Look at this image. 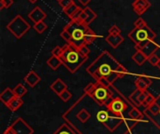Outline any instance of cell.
I'll return each mask as SVG.
<instances>
[{"label": "cell", "instance_id": "obj_1", "mask_svg": "<svg viewBox=\"0 0 160 134\" xmlns=\"http://www.w3.org/2000/svg\"><path fill=\"white\" fill-rule=\"evenodd\" d=\"M86 72L96 80L112 87L113 83L128 74L127 68L109 51H103L86 68Z\"/></svg>", "mask_w": 160, "mask_h": 134}, {"label": "cell", "instance_id": "obj_2", "mask_svg": "<svg viewBox=\"0 0 160 134\" xmlns=\"http://www.w3.org/2000/svg\"><path fill=\"white\" fill-rule=\"evenodd\" d=\"M62 54L60 59L62 61L63 65L71 73L75 74L80 67L88 60V57L83 55L78 48L68 44L62 47Z\"/></svg>", "mask_w": 160, "mask_h": 134}, {"label": "cell", "instance_id": "obj_3", "mask_svg": "<svg viewBox=\"0 0 160 134\" xmlns=\"http://www.w3.org/2000/svg\"><path fill=\"white\" fill-rule=\"evenodd\" d=\"M88 29L89 26L85 22H82L79 21H71V20L64 27V30L68 31L71 36V42L69 44L78 49L82 47L83 45H86L84 36Z\"/></svg>", "mask_w": 160, "mask_h": 134}, {"label": "cell", "instance_id": "obj_4", "mask_svg": "<svg viewBox=\"0 0 160 134\" xmlns=\"http://www.w3.org/2000/svg\"><path fill=\"white\" fill-rule=\"evenodd\" d=\"M128 37L134 42L136 50H142L148 42L155 40L157 35L148 25H146L142 28H134L131 30L128 34Z\"/></svg>", "mask_w": 160, "mask_h": 134}, {"label": "cell", "instance_id": "obj_5", "mask_svg": "<svg viewBox=\"0 0 160 134\" xmlns=\"http://www.w3.org/2000/svg\"><path fill=\"white\" fill-rule=\"evenodd\" d=\"M113 92L112 87L107 86L99 81L95 82V87L90 92L89 97H91L99 106H106L113 98Z\"/></svg>", "mask_w": 160, "mask_h": 134}, {"label": "cell", "instance_id": "obj_6", "mask_svg": "<svg viewBox=\"0 0 160 134\" xmlns=\"http://www.w3.org/2000/svg\"><path fill=\"white\" fill-rule=\"evenodd\" d=\"M96 118L97 120L103 124L110 132H114L123 123L127 122V118L124 116L114 115L111 113L108 109L98 111Z\"/></svg>", "mask_w": 160, "mask_h": 134}, {"label": "cell", "instance_id": "obj_7", "mask_svg": "<svg viewBox=\"0 0 160 134\" xmlns=\"http://www.w3.org/2000/svg\"><path fill=\"white\" fill-rule=\"evenodd\" d=\"M30 28V24L21 15L15 16V18L7 24V29L18 39L22 37Z\"/></svg>", "mask_w": 160, "mask_h": 134}, {"label": "cell", "instance_id": "obj_8", "mask_svg": "<svg viewBox=\"0 0 160 134\" xmlns=\"http://www.w3.org/2000/svg\"><path fill=\"white\" fill-rule=\"evenodd\" d=\"M143 114L160 131V94L157 97V100L154 104L148 107H145Z\"/></svg>", "mask_w": 160, "mask_h": 134}, {"label": "cell", "instance_id": "obj_9", "mask_svg": "<svg viewBox=\"0 0 160 134\" xmlns=\"http://www.w3.org/2000/svg\"><path fill=\"white\" fill-rule=\"evenodd\" d=\"M8 134H33L34 130L22 118H18L9 127L5 130Z\"/></svg>", "mask_w": 160, "mask_h": 134}, {"label": "cell", "instance_id": "obj_10", "mask_svg": "<svg viewBox=\"0 0 160 134\" xmlns=\"http://www.w3.org/2000/svg\"><path fill=\"white\" fill-rule=\"evenodd\" d=\"M106 108L112 114L117 116H124V113L128 109V104L120 97H114L107 105Z\"/></svg>", "mask_w": 160, "mask_h": 134}, {"label": "cell", "instance_id": "obj_11", "mask_svg": "<svg viewBox=\"0 0 160 134\" xmlns=\"http://www.w3.org/2000/svg\"><path fill=\"white\" fill-rule=\"evenodd\" d=\"M135 87L142 91L147 90L148 87L153 83V78L148 76H139L135 80Z\"/></svg>", "mask_w": 160, "mask_h": 134}, {"label": "cell", "instance_id": "obj_12", "mask_svg": "<svg viewBox=\"0 0 160 134\" xmlns=\"http://www.w3.org/2000/svg\"><path fill=\"white\" fill-rule=\"evenodd\" d=\"M133 10L138 15H142L150 7L151 3L148 0H135L132 4Z\"/></svg>", "mask_w": 160, "mask_h": 134}, {"label": "cell", "instance_id": "obj_13", "mask_svg": "<svg viewBox=\"0 0 160 134\" xmlns=\"http://www.w3.org/2000/svg\"><path fill=\"white\" fill-rule=\"evenodd\" d=\"M28 17L34 23H38L44 21V19L47 17V14L39 7H35L33 10L30 11V13L28 14Z\"/></svg>", "mask_w": 160, "mask_h": 134}, {"label": "cell", "instance_id": "obj_14", "mask_svg": "<svg viewBox=\"0 0 160 134\" xmlns=\"http://www.w3.org/2000/svg\"><path fill=\"white\" fill-rule=\"evenodd\" d=\"M40 80H41L40 76H39L35 71H33V70H31V71L24 76V78H23V81H24L29 87H31V88L36 87V86L40 82Z\"/></svg>", "mask_w": 160, "mask_h": 134}, {"label": "cell", "instance_id": "obj_15", "mask_svg": "<svg viewBox=\"0 0 160 134\" xmlns=\"http://www.w3.org/2000/svg\"><path fill=\"white\" fill-rule=\"evenodd\" d=\"M51 90L56 94V95H60L63 91H65L66 90H68V86L67 84L61 79V78H57L55 79L50 86Z\"/></svg>", "mask_w": 160, "mask_h": 134}, {"label": "cell", "instance_id": "obj_16", "mask_svg": "<svg viewBox=\"0 0 160 134\" xmlns=\"http://www.w3.org/2000/svg\"><path fill=\"white\" fill-rule=\"evenodd\" d=\"M158 49H160V45H158L155 40H153V41L148 42V43L144 46V48L142 49V51L145 54V56H146L147 58H149L151 55L156 54V52H157Z\"/></svg>", "mask_w": 160, "mask_h": 134}, {"label": "cell", "instance_id": "obj_17", "mask_svg": "<svg viewBox=\"0 0 160 134\" xmlns=\"http://www.w3.org/2000/svg\"><path fill=\"white\" fill-rule=\"evenodd\" d=\"M105 39L112 49H117L124 42V37L121 35H108Z\"/></svg>", "mask_w": 160, "mask_h": 134}, {"label": "cell", "instance_id": "obj_18", "mask_svg": "<svg viewBox=\"0 0 160 134\" xmlns=\"http://www.w3.org/2000/svg\"><path fill=\"white\" fill-rule=\"evenodd\" d=\"M15 97V94L13 92V90L10 88H6L1 93H0V101L6 105L8 104L13 98Z\"/></svg>", "mask_w": 160, "mask_h": 134}, {"label": "cell", "instance_id": "obj_19", "mask_svg": "<svg viewBox=\"0 0 160 134\" xmlns=\"http://www.w3.org/2000/svg\"><path fill=\"white\" fill-rule=\"evenodd\" d=\"M23 104V101L22 98L20 97H14L8 104H6V106L8 107V109H9L11 112H16L22 105Z\"/></svg>", "mask_w": 160, "mask_h": 134}, {"label": "cell", "instance_id": "obj_20", "mask_svg": "<svg viewBox=\"0 0 160 134\" xmlns=\"http://www.w3.org/2000/svg\"><path fill=\"white\" fill-rule=\"evenodd\" d=\"M128 116H129V118H130L131 119L140 122V121H142V118H143V117H144V114H143V112L140 111V110L138 109V107L132 106L131 110L128 112Z\"/></svg>", "mask_w": 160, "mask_h": 134}, {"label": "cell", "instance_id": "obj_21", "mask_svg": "<svg viewBox=\"0 0 160 134\" xmlns=\"http://www.w3.org/2000/svg\"><path fill=\"white\" fill-rule=\"evenodd\" d=\"M47 64H48V66H49L52 70H53V71L57 70L61 65H63L61 59H60L59 57H55V56H52L50 59H48Z\"/></svg>", "mask_w": 160, "mask_h": 134}, {"label": "cell", "instance_id": "obj_22", "mask_svg": "<svg viewBox=\"0 0 160 134\" xmlns=\"http://www.w3.org/2000/svg\"><path fill=\"white\" fill-rule=\"evenodd\" d=\"M132 60L138 64V65H142L147 60L148 58L145 56V54L142 51V50H136V52L133 54L132 56Z\"/></svg>", "mask_w": 160, "mask_h": 134}, {"label": "cell", "instance_id": "obj_23", "mask_svg": "<svg viewBox=\"0 0 160 134\" xmlns=\"http://www.w3.org/2000/svg\"><path fill=\"white\" fill-rule=\"evenodd\" d=\"M76 118L82 122V123H85L87 122L90 118H91V113L85 109V108H82V110H80L77 115H76Z\"/></svg>", "mask_w": 160, "mask_h": 134}, {"label": "cell", "instance_id": "obj_24", "mask_svg": "<svg viewBox=\"0 0 160 134\" xmlns=\"http://www.w3.org/2000/svg\"><path fill=\"white\" fill-rule=\"evenodd\" d=\"M141 93H142V90H135L129 96H128V99L130 100V102L132 103V104H133V106H136V107H139V106H141L142 104H141V103L139 102V97H140V95H141Z\"/></svg>", "mask_w": 160, "mask_h": 134}, {"label": "cell", "instance_id": "obj_25", "mask_svg": "<svg viewBox=\"0 0 160 134\" xmlns=\"http://www.w3.org/2000/svg\"><path fill=\"white\" fill-rule=\"evenodd\" d=\"M52 134H77L68 124H62Z\"/></svg>", "mask_w": 160, "mask_h": 134}, {"label": "cell", "instance_id": "obj_26", "mask_svg": "<svg viewBox=\"0 0 160 134\" xmlns=\"http://www.w3.org/2000/svg\"><path fill=\"white\" fill-rule=\"evenodd\" d=\"M98 37V35L92 30V29H88L85 33V36H84V40H85V44L86 45H89L91 43L94 42L95 39H97Z\"/></svg>", "mask_w": 160, "mask_h": 134}, {"label": "cell", "instance_id": "obj_27", "mask_svg": "<svg viewBox=\"0 0 160 134\" xmlns=\"http://www.w3.org/2000/svg\"><path fill=\"white\" fill-rule=\"evenodd\" d=\"M13 92H14V94H15L16 97L22 98V97H23V96L27 93V90H26V88H25L22 84L19 83V84L13 89Z\"/></svg>", "mask_w": 160, "mask_h": 134}, {"label": "cell", "instance_id": "obj_28", "mask_svg": "<svg viewBox=\"0 0 160 134\" xmlns=\"http://www.w3.org/2000/svg\"><path fill=\"white\" fill-rule=\"evenodd\" d=\"M83 10H84V12H85V14L87 15V18H86V21H85V23L87 24V25H89L97 17H98V15L96 14V12H94L90 7H84L83 8Z\"/></svg>", "mask_w": 160, "mask_h": 134}, {"label": "cell", "instance_id": "obj_29", "mask_svg": "<svg viewBox=\"0 0 160 134\" xmlns=\"http://www.w3.org/2000/svg\"><path fill=\"white\" fill-rule=\"evenodd\" d=\"M78 9H79V7H78L74 2H73L70 6H68L67 8H65V9H64V12H65V14H66V15H68L69 18H71V17L73 16V14H74Z\"/></svg>", "mask_w": 160, "mask_h": 134}, {"label": "cell", "instance_id": "obj_30", "mask_svg": "<svg viewBox=\"0 0 160 134\" xmlns=\"http://www.w3.org/2000/svg\"><path fill=\"white\" fill-rule=\"evenodd\" d=\"M47 28H48V25L46 24L44 21L34 24V29L36 30L38 34H42L43 32H45V30H47Z\"/></svg>", "mask_w": 160, "mask_h": 134}, {"label": "cell", "instance_id": "obj_31", "mask_svg": "<svg viewBox=\"0 0 160 134\" xmlns=\"http://www.w3.org/2000/svg\"><path fill=\"white\" fill-rule=\"evenodd\" d=\"M156 100H157V97H155L153 94H151L150 92H148V95H147L146 100H145L144 104H142V106H144V107H148L149 105H151L152 104H154V103L156 102Z\"/></svg>", "mask_w": 160, "mask_h": 134}, {"label": "cell", "instance_id": "obj_32", "mask_svg": "<svg viewBox=\"0 0 160 134\" xmlns=\"http://www.w3.org/2000/svg\"><path fill=\"white\" fill-rule=\"evenodd\" d=\"M71 97H72V94H71V92L68 90H66L65 91H63L60 95H59V98L63 101V102H68V101H69L70 99H71Z\"/></svg>", "mask_w": 160, "mask_h": 134}, {"label": "cell", "instance_id": "obj_33", "mask_svg": "<svg viewBox=\"0 0 160 134\" xmlns=\"http://www.w3.org/2000/svg\"><path fill=\"white\" fill-rule=\"evenodd\" d=\"M160 60V57H158L157 54H153V55H151L149 58H148V62L152 64V65H154V66H157L158 65V62H159Z\"/></svg>", "mask_w": 160, "mask_h": 134}, {"label": "cell", "instance_id": "obj_34", "mask_svg": "<svg viewBox=\"0 0 160 134\" xmlns=\"http://www.w3.org/2000/svg\"><path fill=\"white\" fill-rule=\"evenodd\" d=\"M60 35H61V37H62L68 44H69V43L71 42V36H70V35H69V33H68V31H66V30L63 29V31L61 32Z\"/></svg>", "mask_w": 160, "mask_h": 134}, {"label": "cell", "instance_id": "obj_35", "mask_svg": "<svg viewBox=\"0 0 160 134\" xmlns=\"http://www.w3.org/2000/svg\"><path fill=\"white\" fill-rule=\"evenodd\" d=\"M146 25H147V23L145 22V21H144L142 18L137 19V20L135 21V22H134L135 28H142V27H144V26H146Z\"/></svg>", "mask_w": 160, "mask_h": 134}, {"label": "cell", "instance_id": "obj_36", "mask_svg": "<svg viewBox=\"0 0 160 134\" xmlns=\"http://www.w3.org/2000/svg\"><path fill=\"white\" fill-rule=\"evenodd\" d=\"M109 35H121V29L114 24L109 29Z\"/></svg>", "mask_w": 160, "mask_h": 134}, {"label": "cell", "instance_id": "obj_37", "mask_svg": "<svg viewBox=\"0 0 160 134\" xmlns=\"http://www.w3.org/2000/svg\"><path fill=\"white\" fill-rule=\"evenodd\" d=\"M62 51H63L62 48H60L59 46H56L52 50V56H55V57H59L60 58V56L62 54Z\"/></svg>", "mask_w": 160, "mask_h": 134}, {"label": "cell", "instance_id": "obj_38", "mask_svg": "<svg viewBox=\"0 0 160 134\" xmlns=\"http://www.w3.org/2000/svg\"><path fill=\"white\" fill-rule=\"evenodd\" d=\"M0 4H1V9L3 8H8L12 4H13V0H0Z\"/></svg>", "mask_w": 160, "mask_h": 134}, {"label": "cell", "instance_id": "obj_39", "mask_svg": "<svg viewBox=\"0 0 160 134\" xmlns=\"http://www.w3.org/2000/svg\"><path fill=\"white\" fill-rule=\"evenodd\" d=\"M58 3L64 10L65 8H67L68 6H70L73 3V0H60V1H58Z\"/></svg>", "mask_w": 160, "mask_h": 134}, {"label": "cell", "instance_id": "obj_40", "mask_svg": "<svg viewBox=\"0 0 160 134\" xmlns=\"http://www.w3.org/2000/svg\"><path fill=\"white\" fill-rule=\"evenodd\" d=\"M83 12V9L82 8V7H79V9L73 14V16L70 18V20L71 21H78L79 20V18H80V16L82 15V13Z\"/></svg>", "mask_w": 160, "mask_h": 134}, {"label": "cell", "instance_id": "obj_41", "mask_svg": "<svg viewBox=\"0 0 160 134\" xmlns=\"http://www.w3.org/2000/svg\"><path fill=\"white\" fill-rule=\"evenodd\" d=\"M148 92H149L148 90L142 91V93H141V95H140V97H139V102L141 103L142 105L144 104V102H145V100H146V97H147V95H148Z\"/></svg>", "mask_w": 160, "mask_h": 134}, {"label": "cell", "instance_id": "obj_42", "mask_svg": "<svg viewBox=\"0 0 160 134\" xmlns=\"http://www.w3.org/2000/svg\"><path fill=\"white\" fill-rule=\"evenodd\" d=\"M79 49H80V51H81L83 55H85V56L88 57V55H89V53H90V49L88 48L87 45H83V46L81 47Z\"/></svg>", "mask_w": 160, "mask_h": 134}, {"label": "cell", "instance_id": "obj_43", "mask_svg": "<svg viewBox=\"0 0 160 134\" xmlns=\"http://www.w3.org/2000/svg\"><path fill=\"white\" fill-rule=\"evenodd\" d=\"M90 1H91V0H79V2H80L82 5H83V6H86Z\"/></svg>", "mask_w": 160, "mask_h": 134}, {"label": "cell", "instance_id": "obj_44", "mask_svg": "<svg viewBox=\"0 0 160 134\" xmlns=\"http://www.w3.org/2000/svg\"><path fill=\"white\" fill-rule=\"evenodd\" d=\"M30 3H32V4H34V3H36L37 2V0H28Z\"/></svg>", "mask_w": 160, "mask_h": 134}, {"label": "cell", "instance_id": "obj_45", "mask_svg": "<svg viewBox=\"0 0 160 134\" xmlns=\"http://www.w3.org/2000/svg\"><path fill=\"white\" fill-rule=\"evenodd\" d=\"M157 67H158V68L160 70V60H159V62H158V65H157Z\"/></svg>", "mask_w": 160, "mask_h": 134}, {"label": "cell", "instance_id": "obj_46", "mask_svg": "<svg viewBox=\"0 0 160 134\" xmlns=\"http://www.w3.org/2000/svg\"><path fill=\"white\" fill-rule=\"evenodd\" d=\"M2 134H8V132H4Z\"/></svg>", "mask_w": 160, "mask_h": 134}, {"label": "cell", "instance_id": "obj_47", "mask_svg": "<svg viewBox=\"0 0 160 134\" xmlns=\"http://www.w3.org/2000/svg\"><path fill=\"white\" fill-rule=\"evenodd\" d=\"M57 1H60V0H57Z\"/></svg>", "mask_w": 160, "mask_h": 134}]
</instances>
